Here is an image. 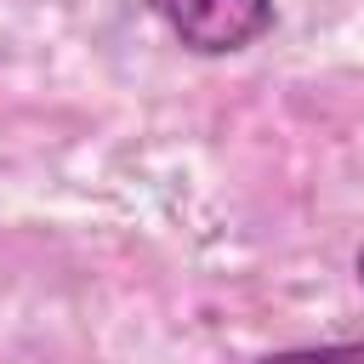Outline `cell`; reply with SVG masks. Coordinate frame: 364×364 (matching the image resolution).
<instances>
[{"mask_svg":"<svg viewBox=\"0 0 364 364\" xmlns=\"http://www.w3.org/2000/svg\"><path fill=\"white\" fill-rule=\"evenodd\" d=\"M142 11L193 57H239L279 28L273 0H142Z\"/></svg>","mask_w":364,"mask_h":364,"instance_id":"1","label":"cell"},{"mask_svg":"<svg viewBox=\"0 0 364 364\" xmlns=\"http://www.w3.org/2000/svg\"><path fill=\"white\" fill-rule=\"evenodd\" d=\"M353 273H358V284H364V245H358V256H353Z\"/></svg>","mask_w":364,"mask_h":364,"instance_id":"3","label":"cell"},{"mask_svg":"<svg viewBox=\"0 0 364 364\" xmlns=\"http://www.w3.org/2000/svg\"><path fill=\"white\" fill-rule=\"evenodd\" d=\"M256 364H364V341H313V347H279Z\"/></svg>","mask_w":364,"mask_h":364,"instance_id":"2","label":"cell"}]
</instances>
